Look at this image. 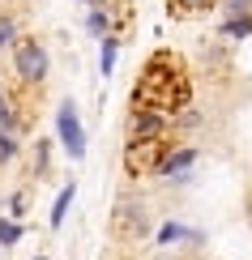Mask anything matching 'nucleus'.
Instances as JSON below:
<instances>
[{"mask_svg": "<svg viewBox=\"0 0 252 260\" xmlns=\"http://www.w3.org/2000/svg\"><path fill=\"white\" fill-rule=\"evenodd\" d=\"M184 103H188L184 69L175 64L171 51H158V56L141 69V81H137V90H133V111L167 115V111H180Z\"/></svg>", "mask_w": 252, "mask_h": 260, "instance_id": "nucleus-1", "label": "nucleus"}, {"mask_svg": "<svg viewBox=\"0 0 252 260\" xmlns=\"http://www.w3.org/2000/svg\"><path fill=\"white\" fill-rule=\"evenodd\" d=\"M167 137H150V141H128L124 145V171L128 175H158L162 158H167Z\"/></svg>", "mask_w": 252, "mask_h": 260, "instance_id": "nucleus-2", "label": "nucleus"}, {"mask_svg": "<svg viewBox=\"0 0 252 260\" xmlns=\"http://www.w3.org/2000/svg\"><path fill=\"white\" fill-rule=\"evenodd\" d=\"M111 231L124 235V239H141V235H150V209H146L137 197H116Z\"/></svg>", "mask_w": 252, "mask_h": 260, "instance_id": "nucleus-3", "label": "nucleus"}, {"mask_svg": "<svg viewBox=\"0 0 252 260\" xmlns=\"http://www.w3.org/2000/svg\"><path fill=\"white\" fill-rule=\"evenodd\" d=\"M13 69H17V77L30 81V85L43 81V77H47V47L35 43V39H21L17 51H13Z\"/></svg>", "mask_w": 252, "mask_h": 260, "instance_id": "nucleus-4", "label": "nucleus"}, {"mask_svg": "<svg viewBox=\"0 0 252 260\" xmlns=\"http://www.w3.org/2000/svg\"><path fill=\"white\" fill-rule=\"evenodd\" d=\"M56 133L64 141V149H69V158H81L86 154V128L77 120V107H73L69 99L60 103V111H56Z\"/></svg>", "mask_w": 252, "mask_h": 260, "instance_id": "nucleus-5", "label": "nucleus"}, {"mask_svg": "<svg viewBox=\"0 0 252 260\" xmlns=\"http://www.w3.org/2000/svg\"><path fill=\"white\" fill-rule=\"evenodd\" d=\"M167 120L154 111H128V141H150V137H162Z\"/></svg>", "mask_w": 252, "mask_h": 260, "instance_id": "nucleus-6", "label": "nucleus"}, {"mask_svg": "<svg viewBox=\"0 0 252 260\" xmlns=\"http://www.w3.org/2000/svg\"><path fill=\"white\" fill-rule=\"evenodd\" d=\"M192 162H197V149H171V154L162 158L158 175H180V171H188Z\"/></svg>", "mask_w": 252, "mask_h": 260, "instance_id": "nucleus-7", "label": "nucleus"}, {"mask_svg": "<svg viewBox=\"0 0 252 260\" xmlns=\"http://www.w3.org/2000/svg\"><path fill=\"white\" fill-rule=\"evenodd\" d=\"M73 192H77V188L69 183V188L56 197V205H51V226H60V222H64V213H69V205H73Z\"/></svg>", "mask_w": 252, "mask_h": 260, "instance_id": "nucleus-8", "label": "nucleus"}, {"mask_svg": "<svg viewBox=\"0 0 252 260\" xmlns=\"http://www.w3.org/2000/svg\"><path fill=\"white\" fill-rule=\"evenodd\" d=\"M205 9H214V0H171V13H205Z\"/></svg>", "mask_w": 252, "mask_h": 260, "instance_id": "nucleus-9", "label": "nucleus"}, {"mask_svg": "<svg viewBox=\"0 0 252 260\" xmlns=\"http://www.w3.org/2000/svg\"><path fill=\"white\" fill-rule=\"evenodd\" d=\"M0 133H17V107L0 99Z\"/></svg>", "mask_w": 252, "mask_h": 260, "instance_id": "nucleus-10", "label": "nucleus"}, {"mask_svg": "<svg viewBox=\"0 0 252 260\" xmlns=\"http://www.w3.org/2000/svg\"><path fill=\"white\" fill-rule=\"evenodd\" d=\"M116 51H120L116 35H107V39H103V77H111V69H116Z\"/></svg>", "mask_w": 252, "mask_h": 260, "instance_id": "nucleus-11", "label": "nucleus"}, {"mask_svg": "<svg viewBox=\"0 0 252 260\" xmlns=\"http://www.w3.org/2000/svg\"><path fill=\"white\" fill-rule=\"evenodd\" d=\"M222 35H227V39H244V35H252V17H231V21L222 26Z\"/></svg>", "mask_w": 252, "mask_h": 260, "instance_id": "nucleus-12", "label": "nucleus"}, {"mask_svg": "<svg viewBox=\"0 0 252 260\" xmlns=\"http://www.w3.org/2000/svg\"><path fill=\"white\" fill-rule=\"evenodd\" d=\"M107 9H90V17H86V30H90V35H107Z\"/></svg>", "mask_w": 252, "mask_h": 260, "instance_id": "nucleus-13", "label": "nucleus"}, {"mask_svg": "<svg viewBox=\"0 0 252 260\" xmlns=\"http://www.w3.org/2000/svg\"><path fill=\"white\" fill-rule=\"evenodd\" d=\"M21 239V226L17 222H0V247H13Z\"/></svg>", "mask_w": 252, "mask_h": 260, "instance_id": "nucleus-14", "label": "nucleus"}, {"mask_svg": "<svg viewBox=\"0 0 252 260\" xmlns=\"http://www.w3.org/2000/svg\"><path fill=\"white\" fill-rule=\"evenodd\" d=\"M9 158H17V137L0 133V162H9Z\"/></svg>", "mask_w": 252, "mask_h": 260, "instance_id": "nucleus-15", "label": "nucleus"}, {"mask_svg": "<svg viewBox=\"0 0 252 260\" xmlns=\"http://www.w3.org/2000/svg\"><path fill=\"white\" fill-rule=\"evenodd\" d=\"M9 39H13V17H0V47H9Z\"/></svg>", "mask_w": 252, "mask_h": 260, "instance_id": "nucleus-16", "label": "nucleus"}, {"mask_svg": "<svg viewBox=\"0 0 252 260\" xmlns=\"http://www.w3.org/2000/svg\"><path fill=\"white\" fill-rule=\"evenodd\" d=\"M39 260H47V256H39Z\"/></svg>", "mask_w": 252, "mask_h": 260, "instance_id": "nucleus-17", "label": "nucleus"}, {"mask_svg": "<svg viewBox=\"0 0 252 260\" xmlns=\"http://www.w3.org/2000/svg\"><path fill=\"white\" fill-rule=\"evenodd\" d=\"M162 260H167V256H162Z\"/></svg>", "mask_w": 252, "mask_h": 260, "instance_id": "nucleus-18", "label": "nucleus"}]
</instances>
